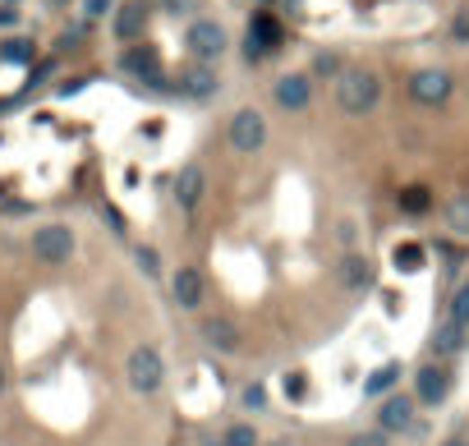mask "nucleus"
I'll list each match as a JSON object with an SVG mask.
<instances>
[{
  "label": "nucleus",
  "instance_id": "cd10ccee",
  "mask_svg": "<svg viewBox=\"0 0 469 446\" xmlns=\"http://www.w3.org/2000/svg\"><path fill=\"white\" fill-rule=\"evenodd\" d=\"M313 74H318V78H336L341 74V60L332 51H318V56H313Z\"/></svg>",
  "mask_w": 469,
  "mask_h": 446
},
{
  "label": "nucleus",
  "instance_id": "6ab92c4d",
  "mask_svg": "<svg viewBox=\"0 0 469 446\" xmlns=\"http://www.w3.org/2000/svg\"><path fill=\"white\" fill-rule=\"evenodd\" d=\"M447 230L451 235H469V193H456L451 202H447Z\"/></svg>",
  "mask_w": 469,
  "mask_h": 446
},
{
  "label": "nucleus",
  "instance_id": "72a5a7b5",
  "mask_svg": "<svg viewBox=\"0 0 469 446\" xmlns=\"http://www.w3.org/2000/svg\"><path fill=\"white\" fill-rule=\"evenodd\" d=\"M0 391H5V369H0Z\"/></svg>",
  "mask_w": 469,
  "mask_h": 446
},
{
  "label": "nucleus",
  "instance_id": "20e7f679",
  "mask_svg": "<svg viewBox=\"0 0 469 446\" xmlns=\"http://www.w3.org/2000/svg\"><path fill=\"white\" fill-rule=\"evenodd\" d=\"M32 254L42 258V263H51V267L69 263V258H74V230L60 226V221L37 226V230H32Z\"/></svg>",
  "mask_w": 469,
  "mask_h": 446
},
{
  "label": "nucleus",
  "instance_id": "f704fd0d",
  "mask_svg": "<svg viewBox=\"0 0 469 446\" xmlns=\"http://www.w3.org/2000/svg\"><path fill=\"white\" fill-rule=\"evenodd\" d=\"M271 446H295V442H271Z\"/></svg>",
  "mask_w": 469,
  "mask_h": 446
},
{
  "label": "nucleus",
  "instance_id": "1a4fd4ad",
  "mask_svg": "<svg viewBox=\"0 0 469 446\" xmlns=\"http://www.w3.org/2000/svg\"><path fill=\"white\" fill-rule=\"evenodd\" d=\"M180 97H189V102H208V97H217V88H221V78H217V65H203V60H193L189 69H180Z\"/></svg>",
  "mask_w": 469,
  "mask_h": 446
},
{
  "label": "nucleus",
  "instance_id": "2eb2a0df",
  "mask_svg": "<svg viewBox=\"0 0 469 446\" xmlns=\"http://www.w3.org/2000/svg\"><path fill=\"white\" fill-rule=\"evenodd\" d=\"M171 295H175V304L184 313H199L203 308V272L199 267H180L171 276Z\"/></svg>",
  "mask_w": 469,
  "mask_h": 446
},
{
  "label": "nucleus",
  "instance_id": "f257e3e1",
  "mask_svg": "<svg viewBox=\"0 0 469 446\" xmlns=\"http://www.w3.org/2000/svg\"><path fill=\"white\" fill-rule=\"evenodd\" d=\"M382 97V78L373 69H341L336 74V106L345 115H368Z\"/></svg>",
  "mask_w": 469,
  "mask_h": 446
},
{
  "label": "nucleus",
  "instance_id": "6e6552de",
  "mask_svg": "<svg viewBox=\"0 0 469 446\" xmlns=\"http://www.w3.org/2000/svg\"><path fill=\"white\" fill-rule=\"evenodd\" d=\"M451 93H456V78H451L447 69H419V74L410 78V97H414L419 106H442Z\"/></svg>",
  "mask_w": 469,
  "mask_h": 446
},
{
  "label": "nucleus",
  "instance_id": "b1692460",
  "mask_svg": "<svg viewBox=\"0 0 469 446\" xmlns=\"http://www.w3.org/2000/svg\"><path fill=\"white\" fill-rule=\"evenodd\" d=\"M391 263H396L401 272H419V267H423V249H419V245H396Z\"/></svg>",
  "mask_w": 469,
  "mask_h": 446
},
{
  "label": "nucleus",
  "instance_id": "9b49d317",
  "mask_svg": "<svg viewBox=\"0 0 469 446\" xmlns=\"http://www.w3.org/2000/svg\"><path fill=\"white\" fill-rule=\"evenodd\" d=\"M199 336H203V345L217 350V354H234V350H240V327H234L230 317H221V313H208V317L199 322Z\"/></svg>",
  "mask_w": 469,
  "mask_h": 446
},
{
  "label": "nucleus",
  "instance_id": "dca6fc26",
  "mask_svg": "<svg viewBox=\"0 0 469 446\" xmlns=\"http://www.w3.org/2000/svg\"><path fill=\"white\" fill-rule=\"evenodd\" d=\"M401 363L396 359H386V363H377V369L364 378V396H391V391H396L401 387Z\"/></svg>",
  "mask_w": 469,
  "mask_h": 446
},
{
  "label": "nucleus",
  "instance_id": "c756f323",
  "mask_svg": "<svg viewBox=\"0 0 469 446\" xmlns=\"http://www.w3.org/2000/svg\"><path fill=\"white\" fill-rule=\"evenodd\" d=\"M281 391H286L290 400H304V391H308V382H304V373H286V378H281Z\"/></svg>",
  "mask_w": 469,
  "mask_h": 446
},
{
  "label": "nucleus",
  "instance_id": "9d476101",
  "mask_svg": "<svg viewBox=\"0 0 469 446\" xmlns=\"http://www.w3.org/2000/svg\"><path fill=\"white\" fill-rule=\"evenodd\" d=\"M175 208L180 212H193L199 202L208 198V171L199 166V161H189V166H180V175H175Z\"/></svg>",
  "mask_w": 469,
  "mask_h": 446
},
{
  "label": "nucleus",
  "instance_id": "c85d7f7f",
  "mask_svg": "<svg viewBox=\"0 0 469 446\" xmlns=\"http://www.w3.org/2000/svg\"><path fill=\"white\" fill-rule=\"evenodd\" d=\"M386 437H391V433H382V428H368V433H355V437H350L345 446H386Z\"/></svg>",
  "mask_w": 469,
  "mask_h": 446
},
{
  "label": "nucleus",
  "instance_id": "a211bd4d",
  "mask_svg": "<svg viewBox=\"0 0 469 446\" xmlns=\"http://www.w3.org/2000/svg\"><path fill=\"white\" fill-rule=\"evenodd\" d=\"M120 65H125L129 74H138L143 84H162V69H156V56H152L147 47H143V51H138V47H134V51H125V60H120Z\"/></svg>",
  "mask_w": 469,
  "mask_h": 446
},
{
  "label": "nucleus",
  "instance_id": "aec40b11",
  "mask_svg": "<svg viewBox=\"0 0 469 446\" xmlns=\"http://www.w3.org/2000/svg\"><path fill=\"white\" fill-rule=\"evenodd\" d=\"M138 32H143V5H125L115 14V37H120V42H134Z\"/></svg>",
  "mask_w": 469,
  "mask_h": 446
},
{
  "label": "nucleus",
  "instance_id": "4468645a",
  "mask_svg": "<svg viewBox=\"0 0 469 446\" xmlns=\"http://www.w3.org/2000/svg\"><path fill=\"white\" fill-rule=\"evenodd\" d=\"M428 345H433V359H456L465 345H469V322H456V317H442L438 322V327H433V341H428Z\"/></svg>",
  "mask_w": 469,
  "mask_h": 446
},
{
  "label": "nucleus",
  "instance_id": "393cba45",
  "mask_svg": "<svg viewBox=\"0 0 469 446\" xmlns=\"http://www.w3.org/2000/svg\"><path fill=\"white\" fill-rule=\"evenodd\" d=\"M134 258H138V267H143V276H162V254H156V249H147V245H138V249H134Z\"/></svg>",
  "mask_w": 469,
  "mask_h": 446
},
{
  "label": "nucleus",
  "instance_id": "f8f14e48",
  "mask_svg": "<svg viewBox=\"0 0 469 446\" xmlns=\"http://www.w3.org/2000/svg\"><path fill=\"white\" fill-rule=\"evenodd\" d=\"M271 97H277L281 111H308V102H313V78L308 74H281L277 84H271Z\"/></svg>",
  "mask_w": 469,
  "mask_h": 446
},
{
  "label": "nucleus",
  "instance_id": "39448f33",
  "mask_svg": "<svg viewBox=\"0 0 469 446\" xmlns=\"http://www.w3.org/2000/svg\"><path fill=\"white\" fill-rule=\"evenodd\" d=\"M419 400L414 396H405V391H391V396H382V405H377V428L382 433H414V424H419Z\"/></svg>",
  "mask_w": 469,
  "mask_h": 446
},
{
  "label": "nucleus",
  "instance_id": "ddd939ff",
  "mask_svg": "<svg viewBox=\"0 0 469 446\" xmlns=\"http://www.w3.org/2000/svg\"><path fill=\"white\" fill-rule=\"evenodd\" d=\"M277 42H281L277 23H271L267 14H253V23H249V32H244V60H249V65H258L262 56L277 51Z\"/></svg>",
  "mask_w": 469,
  "mask_h": 446
},
{
  "label": "nucleus",
  "instance_id": "412c9836",
  "mask_svg": "<svg viewBox=\"0 0 469 446\" xmlns=\"http://www.w3.org/2000/svg\"><path fill=\"white\" fill-rule=\"evenodd\" d=\"M401 212H410V217H423L428 208H433V198H428V189L423 184H410V189H401Z\"/></svg>",
  "mask_w": 469,
  "mask_h": 446
},
{
  "label": "nucleus",
  "instance_id": "f3484780",
  "mask_svg": "<svg viewBox=\"0 0 469 446\" xmlns=\"http://www.w3.org/2000/svg\"><path fill=\"white\" fill-rule=\"evenodd\" d=\"M341 281H345V290H373V263L364 254H350L341 263Z\"/></svg>",
  "mask_w": 469,
  "mask_h": 446
},
{
  "label": "nucleus",
  "instance_id": "2f4dec72",
  "mask_svg": "<svg viewBox=\"0 0 469 446\" xmlns=\"http://www.w3.org/2000/svg\"><path fill=\"white\" fill-rule=\"evenodd\" d=\"M193 5H199V0H166V10H171V14H189Z\"/></svg>",
  "mask_w": 469,
  "mask_h": 446
},
{
  "label": "nucleus",
  "instance_id": "a878e982",
  "mask_svg": "<svg viewBox=\"0 0 469 446\" xmlns=\"http://www.w3.org/2000/svg\"><path fill=\"white\" fill-rule=\"evenodd\" d=\"M447 317H456V322H469V276H465V286L456 290V299H451Z\"/></svg>",
  "mask_w": 469,
  "mask_h": 446
},
{
  "label": "nucleus",
  "instance_id": "c9c22d12",
  "mask_svg": "<svg viewBox=\"0 0 469 446\" xmlns=\"http://www.w3.org/2000/svg\"><path fill=\"white\" fill-rule=\"evenodd\" d=\"M447 446H469V442H447Z\"/></svg>",
  "mask_w": 469,
  "mask_h": 446
},
{
  "label": "nucleus",
  "instance_id": "473e14b6",
  "mask_svg": "<svg viewBox=\"0 0 469 446\" xmlns=\"http://www.w3.org/2000/svg\"><path fill=\"white\" fill-rule=\"evenodd\" d=\"M14 23V10H0V28H10Z\"/></svg>",
  "mask_w": 469,
  "mask_h": 446
},
{
  "label": "nucleus",
  "instance_id": "423d86ee",
  "mask_svg": "<svg viewBox=\"0 0 469 446\" xmlns=\"http://www.w3.org/2000/svg\"><path fill=\"white\" fill-rule=\"evenodd\" d=\"M262 143H267V120H262V111H253V106L234 111L230 115V147L244 152V156H253Z\"/></svg>",
  "mask_w": 469,
  "mask_h": 446
},
{
  "label": "nucleus",
  "instance_id": "bb28decb",
  "mask_svg": "<svg viewBox=\"0 0 469 446\" xmlns=\"http://www.w3.org/2000/svg\"><path fill=\"white\" fill-rule=\"evenodd\" d=\"M240 400H244V410H267V387L262 382H249L240 391Z\"/></svg>",
  "mask_w": 469,
  "mask_h": 446
},
{
  "label": "nucleus",
  "instance_id": "f03ea898",
  "mask_svg": "<svg viewBox=\"0 0 469 446\" xmlns=\"http://www.w3.org/2000/svg\"><path fill=\"white\" fill-rule=\"evenodd\" d=\"M125 382L138 396H156V391H162V382H166V359H162V350H156V345H134L129 359H125Z\"/></svg>",
  "mask_w": 469,
  "mask_h": 446
},
{
  "label": "nucleus",
  "instance_id": "7ed1b4c3",
  "mask_svg": "<svg viewBox=\"0 0 469 446\" xmlns=\"http://www.w3.org/2000/svg\"><path fill=\"white\" fill-rule=\"evenodd\" d=\"M184 47H189V56H193V60L217 65V60L226 56V47H230V32H226L217 19H193V23H189V32H184Z\"/></svg>",
  "mask_w": 469,
  "mask_h": 446
},
{
  "label": "nucleus",
  "instance_id": "4be33fe9",
  "mask_svg": "<svg viewBox=\"0 0 469 446\" xmlns=\"http://www.w3.org/2000/svg\"><path fill=\"white\" fill-rule=\"evenodd\" d=\"M32 56H37V51H32L28 37H10V42L0 47V60H5V65H28Z\"/></svg>",
  "mask_w": 469,
  "mask_h": 446
},
{
  "label": "nucleus",
  "instance_id": "7c9ffc66",
  "mask_svg": "<svg viewBox=\"0 0 469 446\" xmlns=\"http://www.w3.org/2000/svg\"><path fill=\"white\" fill-rule=\"evenodd\" d=\"M115 10V0H84V14L88 19H102V14H111Z\"/></svg>",
  "mask_w": 469,
  "mask_h": 446
},
{
  "label": "nucleus",
  "instance_id": "5701e85b",
  "mask_svg": "<svg viewBox=\"0 0 469 446\" xmlns=\"http://www.w3.org/2000/svg\"><path fill=\"white\" fill-rule=\"evenodd\" d=\"M221 446H262V437H258L253 424H230L226 437H221Z\"/></svg>",
  "mask_w": 469,
  "mask_h": 446
},
{
  "label": "nucleus",
  "instance_id": "0eeeda50",
  "mask_svg": "<svg viewBox=\"0 0 469 446\" xmlns=\"http://www.w3.org/2000/svg\"><path fill=\"white\" fill-rule=\"evenodd\" d=\"M451 387H456V378H451V369H447L442 359L423 363V369L414 373V400L419 405H442L451 396Z\"/></svg>",
  "mask_w": 469,
  "mask_h": 446
},
{
  "label": "nucleus",
  "instance_id": "e433bc0d",
  "mask_svg": "<svg viewBox=\"0 0 469 446\" xmlns=\"http://www.w3.org/2000/svg\"><path fill=\"white\" fill-rule=\"evenodd\" d=\"M208 446H221V442H208Z\"/></svg>",
  "mask_w": 469,
  "mask_h": 446
}]
</instances>
